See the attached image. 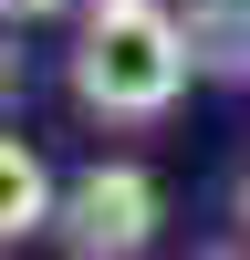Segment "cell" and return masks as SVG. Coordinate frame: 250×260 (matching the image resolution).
Here are the masks:
<instances>
[{
    "mask_svg": "<svg viewBox=\"0 0 250 260\" xmlns=\"http://www.w3.org/2000/svg\"><path fill=\"white\" fill-rule=\"evenodd\" d=\"M240 229H250V167H240Z\"/></svg>",
    "mask_w": 250,
    "mask_h": 260,
    "instance_id": "5",
    "label": "cell"
},
{
    "mask_svg": "<svg viewBox=\"0 0 250 260\" xmlns=\"http://www.w3.org/2000/svg\"><path fill=\"white\" fill-rule=\"evenodd\" d=\"M219 260H250V250H219Z\"/></svg>",
    "mask_w": 250,
    "mask_h": 260,
    "instance_id": "6",
    "label": "cell"
},
{
    "mask_svg": "<svg viewBox=\"0 0 250 260\" xmlns=\"http://www.w3.org/2000/svg\"><path fill=\"white\" fill-rule=\"evenodd\" d=\"M52 219H63V187H52V167H42L32 146L11 136V146H0V240L21 250V240H42Z\"/></svg>",
    "mask_w": 250,
    "mask_h": 260,
    "instance_id": "3",
    "label": "cell"
},
{
    "mask_svg": "<svg viewBox=\"0 0 250 260\" xmlns=\"http://www.w3.org/2000/svg\"><path fill=\"white\" fill-rule=\"evenodd\" d=\"M11 21H52V11H73V0H0Z\"/></svg>",
    "mask_w": 250,
    "mask_h": 260,
    "instance_id": "4",
    "label": "cell"
},
{
    "mask_svg": "<svg viewBox=\"0 0 250 260\" xmlns=\"http://www.w3.org/2000/svg\"><path fill=\"white\" fill-rule=\"evenodd\" d=\"M157 219H167L157 177H146L136 156H104V167H83V177H63L52 240L73 250V260H136L146 240H157Z\"/></svg>",
    "mask_w": 250,
    "mask_h": 260,
    "instance_id": "2",
    "label": "cell"
},
{
    "mask_svg": "<svg viewBox=\"0 0 250 260\" xmlns=\"http://www.w3.org/2000/svg\"><path fill=\"white\" fill-rule=\"evenodd\" d=\"M198 73V31L167 0H94V21L73 31V104L104 125H157Z\"/></svg>",
    "mask_w": 250,
    "mask_h": 260,
    "instance_id": "1",
    "label": "cell"
}]
</instances>
